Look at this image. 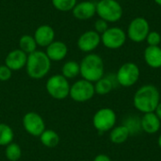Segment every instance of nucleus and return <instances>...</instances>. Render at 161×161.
Wrapping results in <instances>:
<instances>
[{
    "mask_svg": "<svg viewBox=\"0 0 161 161\" xmlns=\"http://www.w3.org/2000/svg\"><path fill=\"white\" fill-rule=\"evenodd\" d=\"M123 13V7L117 0H99L96 3V14L108 23L119 21Z\"/></svg>",
    "mask_w": 161,
    "mask_h": 161,
    "instance_id": "nucleus-4",
    "label": "nucleus"
},
{
    "mask_svg": "<svg viewBox=\"0 0 161 161\" xmlns=\"http://www.w3.org/2000/svg\"><path fill=\"white\" fill-rule=\"evenodd\" d=\"M108 28V23L101 18H99L98 20L95 21L94 23V30L99 33L100 35H102L107 29Z\"/></svg>",
    "mask_w": 161,
    "mask_h": 161,
    "instance_id": "nucleus-29",
    "label": "nucleus"
},
{
    "mask_svg": "<svg viewBox=\"0 0 161 161\" xmlns=\"http://www.w3.org/2000/svg\"><path fill=\"white\" fill-rule=\"evenodd\" d=\"M101 43V35L95 30H88L80 35L77 40V47L80 51L90 54Z\"/></svg>",
    "mask_w": 161,
    "mask_h": 161,
    "instance_id": "nucleus-12",
    "label": "nucleus"
},
{
    "mask_svg": "<svg viewBox=\"0 0 161 161\" xmlns=\"http://www.w3.org/2000/svg\"><path fill=\"white\" fill-rule=\"evenodd\" d=\"M22 124L25 132L33 137H40L46 129L43 118L35 111L26 112L23 117Z\"/></svg>",
    "mask_w": 161,
    "mask_h": 161,
    "instance_id": "nucleus-11",
    "label": "nucleus"
},
{
    "mask_svg": "<svg viewBox=\"0 0 161 161\" xmlns=\"http://www.w3.org/2000/svg\"><path fill=\"white\" fill-rule=\"evenodd\" d=\"M92 161H111V158L106 154H99L93 158Z\"/></svg>",
    "mask_w": 161,
    "mask_h": 161,
    "instance_id": "nucleus-31",
    "label": "nucleus"
},
{
    "mask_svg": "<svg viewBox=\"0 0 161 161\" xmlns=\"http://www.w3.org/2000/svg\"><path fill=\"white\" fill-rule=\"evenodd\" d=\"M80 65V75L83 79L92 83H95L105 75V66L103 58L93 53H90L85 56Z\"/></svg>",
    "mask_w": 161,
    "mask_h": 161,
    "instance_id": "nucleus-3",
    "label": "nucleus"
},
{
    "mask_svg": "<svg viewBox=\"0 0 161 161\" xmlns=\"http://www.w3.org/2000/svg\"><path fill=\"white\" fill-rule=\"evenodd\" d=\"M155 112H156V114L158 116V118L161 120V101L159 102V104H158V108H157Z\"/></svg>",
    "mask_w": 161,
    "mask_h": 161,
    "instance_id": "nucleus-32",
    "label": "nucleus"
},
{
    "mask_svg": "<svg viewBox=\"0 0 161 161\" xmlns=\"http://www.w3.org/2000/svg\"><path fill=\"white\" fill-rule=\"evenodd\" d=\"M126 33L124 29L118 26L108 27L101 35V42L108 49H119L126 41Z\"/></svg>",
    "mask_w": 161,
    "mask_h": 161,
    "instance_id": "nucleus-10",
    "label": "nucleus"
},
{
    "mask_svg": "<svg viewBox=\"0 0 161 161\" xmlns=\"http://www.w3.org/2000/svg\"><path fill=\"white\" fill-rule=\"evenodd\" d=\"M33 37L38 46L47 47L55 41V30L49 25H42L37 27Z\"/></svg>",
    "mask_w": 161,
    "mask_h": 161,
    "instance_id": "nucleus-14",
    "label": "nucleus"
},
{
    "mask_svg": "<svg viewBox=\"0 0 161 161\" xmlns=\"http://www.w3.org/2000/svg\"><path fill=\"white\" fill-rule=\"evenodd\" d=\"M37 43L33 36L25 34L21 36L19 39V49H21L25 54L29 55L37 50Z\"/></svg>",
    "mask_w": 161,
    "mask_h": 161,
    "instance_id": "nucleus-23",
    "label": "nucleus"
},
{
    "mask_svg": "<svg viewBox=\"0 0 161 161\" xmlns=\"http://www.w3.org/2000/svg\"><path fill=\"white\" fill-rule=\"evenodd\" d=\"M27 60V54L21 49L11 50L5 58V65L8 66L12 72L19 71L25 67Z\"/></svg>",
    "mask_w": 161,
    "mask_h": 161,
    "instance_id": "nucleus-13",
    "label": "nucleus"
},
{
    "mask_svg": "<svg viewBox=\"0 0 161 161\" xmlns=\"http://www.w3.org/2000/svg\"><path fill=\"white\" fill-rule=\"evenodd\" d=\"M115 75L119 86L129 88L138 82L140 79L141 71L136 63L125 62L118 69Z\"/></svg>",
    "mask_w": 161,
    "mask_h": 161,
    "instance_id": "nucleus-8",
    "label": "nucleus"
},
{
    "mask_svg": "<svg viewBox=\"0 0 161 161\" xmlns=\"http://www.w3.org/2000/svg\"><path fill=\"white\" fill-rule=\"evenodd\" d=\"M146 42L148 43V46H159L161 43V35L157 31H150Z\"/></svg>",
    "mask_w": 161,
    "mask_h": 161,
    "instance_id": "nucleus-28",
    "label": "nucleus"
},
{
    "mask_svg": "<svg viewBox=\"0 0 161 161\" xmlns=\"http://www.w3.org/2000/svg\"><path fill=\"white\" fill-rule=\"evenodd\" d=\"M39 138L41 143L46 148H55L60 142L59 135L53 129H45Z\"/></svg>",
    "mask_w": 161,
    "mask_h": 161,
    "instance_id": "nucleus-21",
    "label": "nucleus"
},
{
    "mask_svg": "<svg viewBox=\"0 0 161 161\" xmlns=\"http://www.w3.org/2000/svg\"><path fill=\"white\" fill-rule=\"evenodd\" d=\"M68 46L65 42L60 41H54L46 47L45 54L51 61H60L68 55Z\"/></svg>",
    "mask_w": 161,
    "mask_h": 161,
    "instance_id": "nucleus-17",
    "label": "nucleus"
},
{
    "mask_svg": "<svg viewBox=\"0 0 161 161\" xmlns=\"http://www.w3.org/2000/svg\"><path fill=\"white\" fill-rule=\"evenodd\" d=\"M129 137H130V133L124 125H117V126L115 125L109 131V140L114 144H122L125 142Z\"/></svg>",
    "mask_w": 161,
    "mask_h": 161,
    "instance_id": "nucleus-20",
    "label": "nucleus"
},
{
    "mask_svg": "<svg viewBox=\"0 0 161 161\" xmlns=\"http://www.w3.org/2000/svg\"><path fill=\"white\" fill-rule=\"evenodd\" d=\"M61 75L69 79H74L80 75V65L78 62L75 60H68L66 61L61 68Z\"/></svg>",
    "mask_w": 161,
    "mask_h": 161,
    "instance_id": "nucleus-22",
    "label": "nucleus"
},
{
    "mask_svg": "<svg viewBox=\"0 0 161 161\" xmlns=\"http://www.w3.org/2000/svg\"><path fill=\"white\" fill-rule=\"evenodd\" d=\"M158 144L159 148L161 149V134L159 135V137H158Z\"/></svg>",
    "mask_w": 161,
    "mask_h": 161,
    "instance_id": "nucleus-33",
    "label": "nucleus"
},
{
    "mask_svg": "<svg viewBox=\"0 0 161 161\" xmlns=\"http://www.w3.org/2000/svg\"><path fill=\"white\" fill-rule=\"evenodd\" d=\"M94 94V84L82 78L71 85L69 96L76 103H85L92 99Z\"/></svg>",
    "mask_w": 161,
    "mask_h": 161,
    "instance_id": "nucleus-7",
    "label": "nucleus"
},
{
    "mask_svg": "<svg viewBox=\"0 0 161 161\" xmlns=\"http://www.w3.org/2000/svg\"><path fill=\"white\" fill-rule=\"evenodd\" d=\"M54 8L59 11H70L77 4V0H52Z\"/></svg>",
    "mask_w": 161,
    "mask_h": 161,
    "instance_id": "nucleus-27",
    "label": "nucleus"
},
{
    "mask_svg": "<svg viewBox=\"0 0 161 161\" xmlns=\"http://www.w3.org/2000/svg\"><path fill=\"white\" fill-rule=\"evenodd\" d=\"M123 125L128 129L130 136H134L139 134L142 131V125H141V118L137 115H129L127 116L124 122Z\"/></svg>",
    "mask_w": 161,
    "mask_h": 161,
    "instance_id": "nucleus-24",
    "label": "nucleus"
},
{
    "mask_svg": "<svg viewBox=\"0 0 161 161\" xmlns=\"http://www.w3.org/2000/svg\"><path fill=\"white\" fill-rule=\"evenodd\" d=\"M14 132L12 128L5 124L0 123V146H7L13 142Z\"/></svg>",
    "mask_w": 161,
    "mask_h": 161,
    "instance_id": "nucleus-25",
    "label": "nucleus"
},
{
    "mask_svg": "<svg viewBox=\"0 0 161 161\" xmlns=\"http://www.w3.org/2000/svg\"><path fill=\"white\" fill-rule=\"evenodd\" d=\"M160 101V92L152 84L143 85L139 88L133 97L135 108L142 114L155 112Z\"/></svg>",
    "mask_w": 161,
    "mask_h": 161,
    "instance_id": "nucleus-1",
    "label": "nucleus"
},
{
    "mask_svg": "<svg viewBox=\"0 0 161 161\" xmlns=\"http://www.w3.org/2000/svg\"><path fill=\"white\" fill-rule=\"evenodd\" d=\"M72 12L73 16L78 20H89L96 14V4L92 1L77 3Z\"/></svg>",
    "mask_w": 161,
    "mask_h": 161,
    "instance_id": "nucleus-15",
    "label": "nucleus"
},
{
    "mask_svg": "<svg viewBox=\"0 0 161 161\" xmlns=\"http://www.w3.org/2000/svg\"><path fill=\"white\" fill-rule=\"evenodd\" d=\"M11 75H12V71L8 66H6L5 64L0 65V81L6 82L11 78Z\"/></svg>",
    "mask_w": 161,
    "mask_h": 161,
    "instance_id": "nucleus-30",
    "label": "nucleus"
},
{
    "mask_svg": "<svg viewBox=\"0 0 161 161\" xmlns=\"http://www.w3.org/2000/svg\"><path fill=\"white\" fill-rule=\"evenodd\" d=\"M144 60L146 64L153 69L161 68V47L147 46L144 50Z\"/></svg>",
    "mask_w": 161,
    "mask_h": 161,
    "instance_id": "nucleus-19",
    "label": "nucleus"
},
{
    "mask_svg": "<svg viewBox=\"0 0 161 161\" xmlns=\"http://www.w3.org/2000/svg\"><path fill=\"white\" fill-rule=\"evenodd\" d=\"M154 1H155L158 6H161V0H154Z\"/></svg>",
    "mask_w": 161,
    "mask_h": 161,
    "instance_id": "nucleus-34",
    "label": "nucleus"
},
{
    "mask_svg": "<svg viewBox=\"0 0 161 161\" xmlns=\"http://www.w3.org/2000/svg\"><path fill=\"white\" fill-rule=\"evenodd\" d=\"M160 47H161V43H160Z\"/></svg>",
    "mask_w": 161,
    "mask_h": 161,
    "instance_id": "nucleus-35",
    "label": "nucleus"
},
{
    "mask_svg": "<svg viewBox=\"0 0 161 161\" xmlns=\"http://www.w3.org/2000/svg\"><path fill=\"white\" fill-rule=\"evenodd\" d=\"M71 85L62 75L57 74L50 76L45 84L47 93L56 100H63L69 96Z\"/></svg>",
    "mask_w": 161,
    "mask_h": 161,
    "instance_id": "nucleus-5",
    "label": "nucleus"
},
{
    "mask_svg": "<svg viewBox=\"0 0 161 161\" xmlns=\"http://www.w3.org/2000/svg\"><path fill=\"white\" fill-rule=\"evenodd\" d=\"M117 115L112 108H102L98 109L92 117L93 127L100 133L110 131L116 125Z\"/></svg>",
    "mask_w": 161,
    "mask_h": 161,
    "instance_id": "nucleus-6",
    "label": "nucleus"
},
{
    "mask_svg": "<svg viewBox=\"0 0 161 161\" xmlns=\"http://www.w3.org/2000/svg\"><path fill=\"white\" fill-rule=\"evenodd\" d=\"M51 60L43 51L36 50L27 55L25 71L27 75L32 79H42L45 77L51 69Z\"/></svg>",
    "mask_w": 161,
    "mask_h": 161,
    "instance_id": "nucleus-2",
    "label": "nucleus"
},
{
    "mask_svg": "<svg viewBox=\"0 0 161 161\" xmlns=\"http://www.w3.org/2000/svg\"><path fill=\"white\" fill-rule=\"evenodd\" d=\"M141 125L142 131L153 135L159 131L161 127V120L156 112L144 113L141 117Z\"/></svg>",
    "mask_w": 161,
    "mask_h": 161,
    "instance_id": "nucleus-16",
    "label": "nucleus"
},
{
    "mask_svg": "<svg viewBox=\"0 0 161 161\" xmlns=\"http://www.w3.org/2000/svg\"><path fill=\"white\" fill-rule=\"evenodd\" d=\"M5 157L8 161H18L22 158L21 146L12 142L5 147Z\"/></svg>",
    "mask_w": 161,
    "mask_h": 161,
    "instance_id": "nucleus-26",
    "label": "nucleus"
},
{
    "mask_svg": "<svg viewBox=\"0 0 161 161\" xmlns=\"http://www.w3.org/2000/svg\"><path fill=\"white\" fill-rule=\"evenodd\" d=\"M118 84L116 75L110 74L108 75H104L98 81L94 83V91L95 94L98 95H107Z\"/></svg>",
    "mask_w": 161,
    "mask_h": 161,
    "instance_id": "nucleus-18",
    "label": "nucleus"
},
{
    "mask_svg": "<svg viewBox=\"0 0 161 161\" xmlns=\"http://www.w3.org/2000/svg\"><path fill=\"white\" fill-rule=\"evenodd\" d=\"M149 32L150 25L148 21L143 17H137L130 22L126 36L134 42H142L146 40Z\"/></svg>",
    "mask_w": 161,
    "mask_h": 161,
    "instance_id": "nucleus-9",
    "label": "nucleus"
}]
</instances>
